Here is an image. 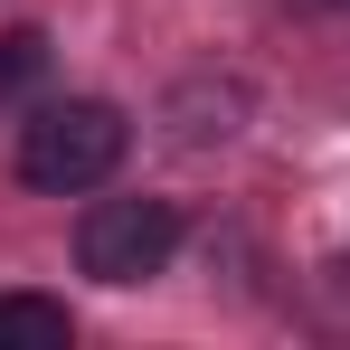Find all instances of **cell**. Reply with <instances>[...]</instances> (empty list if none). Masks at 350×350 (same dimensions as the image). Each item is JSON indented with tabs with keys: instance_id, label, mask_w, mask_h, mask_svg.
<instances>
[{
	"instance_id": "6da1fadb",
	"label": "cell",
	"mask_w": 350,
	"mask_h": 350,
	"mask_svg": "<svg viewBox=\"0 0 350 350\" xmlns=\"http://www.w3.org/2000/svg\"><path fill=\"white\" fill-rule=\"evenodd\" d=\"M123 142H133V123H123V105H105V95L38 105V114L19 123V180L48 189V199L105 189V180L123 171Z\"/></svg>"
},
{
	"instance_id": "7a4b0ae2",
	"label": "cell",
	"mask_w": 350,
	"mask_h": 350,
	"mask_svg": "<svg viewBox=\"0 0 350 350\" xmlns=\"http://www.w3.org/2000/svg\"><path fill=\"white\" fill-rule=\"evenodd\" d=\"M180 256V208L171 199H95L76 218V265L95 284H152Z\"/></svg>"
},
{
	"instance_id": "3957f363",
	"label": "cell",
	"mask_w": 350,
	"mask_h": 350,
	"mask_svg": "<svg viewBox=\"0 0 350 350\" xmlns=\"http://www.w3.org/2000/svg\"><path fill=\"white\" fill-rule=\"evenodd\" d=\"M76 322H66L57 293H0V350H66Z\"/></svg>"
},
{
	"instance_id": "277c9868",
	"label": "cell",
	"mask_w": 350,
	"mask_h": 350,
	"mask_svg": "<svg viewBox=\"0 0 350 350\" xmlns=\"http://www.w3.org/2000/svg\"><path fill=\"white\" fill-rule=\"evenodd\" d=\"M48 76V29H0V105H19Z\"/></svg>"
},
{
	"instance_id": "5b68a950",
	"label": "cell",
	"mask_w": 350,
	"mask_h": 350,
	"mask_svg": "<svg viewBox=\"0 0 350 350\" xmlns=\"http://www.w3.org/2000/svg\"><path fill=\"white\" fill-rule=\"evenodd\" d=\"M293 10H332V0H293Z\"/></svg>"
}]
</instances>
